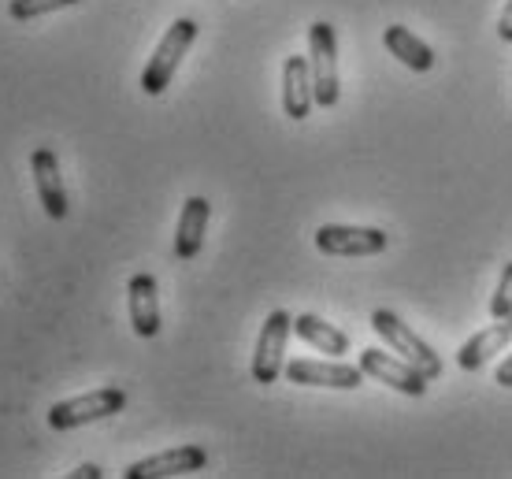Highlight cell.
<instances>
[{"instance_id": "obj_19", "label": "cell", "mask_w": 512, "mask_h": 479, "mask_svg": "<svg viewBox=\"0 0 512 479\" xmlns=\"http://www.w3.org/2000/svg\"><path fill=\"white\" fill-rule=\"evenodd\" d=\"M498 38L505 41V45H512V0L501 8V19H498Z\"/></svg>"}, {"instance_id": "obj_21", "label": "cell", "mask_w": 512, "mask_h": 479, "mask_svg": "<svg viewBox=\"0 0 512 479\" xmlns=\"http://www.w3.org/2000/svg\"><path fill=\"white\" fill-rule=\"evenodd\" d=\"M71 476H75V479H101L104 472L97 465H78L75 472H71Z\"/></svg>"}, {"instance_id": "obj_2", "label": "cell", "mask_w": 512, "mask_h": 479, "mask_svg": "<svg viewBox=\"0 0 512 479\" xmlns=\"http://www.w3.org/2000/svg\"><path fill=\"white\" fill-rule=\"evenodd\" d=\"M308 67H312V90L320 108H334L342 97L338 86V34L331 23H312L308 26Z\"/></svg>"}, {"instance_id": "obj_8", "label": "cell", "mask_w": 512, "mask_h": 479, "mask_svg": "<svg viewBox=\"0 0 512 479\" xmlns=\"http://www.w3.org/2000/svg\"><path fill=\"white\" fill-rule=\"evenodd\" d=\"M286 379L297 387H331V390H357L364 383V368L360 364H342V361H297L286 364Z\"/></svg>"}, {"instance_id": "obj_14", "label": "cell", "mask_w": 512, "mask_h": 479, "mask_svg": "<svg viewBox=\"0 0 512 479\" xmlns=\"http://www.w3.org/2000/svg\"><path fill=\"white\" fill-rule=\"evenodd\" d=\"M505 346H512V324L509 320H498L494 327H487V331H479V335H472L464 342L461 353H457V364H461L464 372H479Z\"/></svg>"}, {"instance_id": "obj_17", "label": "cell", "mask_w": 512, "mask_h": 479, "mask_svg": "<svg viewBox=\"0 0 512 479\" xmlns=\"http://www.w3.org/2000/svg\"><path fill=\"white\" fill-rule=\"evenodd\" d=\"M78 0H12L8 4V15L15 23H30V19H41L49 12H64V8H75Z\"/></svg>"}, {"instance_id": "obj_15", "label": "cell", "mask_w": 512, "mask_h": 479, "mask_svg": "<svg viewBox=\"0 0 512 479\" xmlns=\"http://www.w3.org/2000/svg\"><path fill=\"white\" fill-rule=\"evenodd\" d=\"M383 45L390 49V56H397L409 71H420L423 75V71H431V67H435V52H431V45L416 38L409 26H386Z\"/></svg>"}, {"instance_id": "obj_7", "label": "cell", "mask_w": 512, "mask_h": 479, "mask_svg": "<svg viewBox=\"0 0 512 479\" xmlns=\"http://www.w3.org/2000/svg\"><path fill=\"white\" fill-rule=\"evenodd\" d=\"M360 368H364V376H372L375 383H386V387H394L397 394H409V398H423L427 394V383L431 379L423 376L416 364H409L401 353L394 357V350H360Z\"/></svg>"}, {"instance_id": "obj_11", "label": "cell", "mask_w": 512, "mask_h": 479, "mask_svg": "<svg viewBox=\"0 0 512 479\" xmlns=\"http://www.w3.org/2000/svg\"><path fill=\"white\" fill-rule=\"evenodd\" d=\"M316 104V90H312V67L308 56H286L282 60V112L290 119H308Z\"/></svg>"}, {"instance_id": "obj_13", "label": "cell", "mask_w": 512, "mask_h": 479, "mask_svg": "<svg viewBox=\"0 0 512 479\" xmlns=\"http://www.w3.org/2000/svg\"><path fill=\"white\" fill-rule=\"evenodd\" d=\"M208 220H212V205H208L205 197H190V201L182 205L179 227H175V257L193 260L205 249Z\"/></svg>"}, {"instance_id": "obj_16", "label": "cell", "mask_w": 512, "mask_h": 479, "mask_svg": "<svg viewBox=\"0 0 512 479\" xmlns=\"http://www.w3.org/2000/svg\"><path fill=\"white\" fill-rule=\"evenodd\" d=\"M294 335L301 338V342H308L312 350L331 353V357H342V353H349V335H346V331H338L334 324H327V320H320V316H312V312H301V316H294Z\"/></svg>"}, {"instance_id": "obj_12", "label": "cell", "mask_w": 512, "mask_h": 479, "mask_svg": "<svg viewBox=\"0 0 512 479\" xmlns=\"http://www.w3.org/2000/svg\"><path fill=\"white\" fill-rule=\"evenodd\" d=\"M127 305H130V324L138 338L160 335V298H156V279L149 272L130 275L127 283Z\"/></svg>"}, {"instance_id": "obj_9", "label": "cell", "mask_w": 512, "mask_h": 479, "mask_svg": "<svg viewBox=\"0 0 512 479\" xmlns=\"http://www.w3.org/2000/svg\"><path fill=\"white\" fill-rule=\"evenodd\" d=\"M208 465L205 446H175V450H164V454L141 457L123 472L127 479H164V476H186V472H201Z\"/></svg>"}, {"instance_id": "obj_18", "label": "cell", "mask_w": 512, "mask_h": 479, "mask_svg": "<svg viewBox=\"0 0 512 479\" xmlns=\"http://www.w3.org/2000/svg\"><path fill=\"white\" fill-rule=\"evenodd\" d=\"M490 316H494V320L512 316V260L501 268L498 290H494V298H490Z\"/></svg>"}, {"instance_id": "obj_6", "label": "cell", "mask_w": 512, "mask_h": 479, "mask_svg": "<svg viewBox=\"0 0 512 479\" xmlns=\"http://www.w3.org/2000/svg\"><path fill=\"white\" fill-rule=\"evenodd\" d=\"M390 246V234L379 227H349V223H323L316 231V249L327 257H379Z\"/></svg>"}, {"instance_id": "obj_1", "label": "cell", "mask_w": 512, "mask_h": 479, "mask_svg": "<svg viewBox=\"0 0 512 479\" xmlns=\"http://www.w3.org/2000/svg\"><path fill=\"white\" fill-rule=\"evenodd\" d=\"M193 41H197V23L193 19H175V23L167 26V34L160 38V45L153 49L149 64L141 71V90L149 93V97H160L171 86V78H175L182 56L190 52Z\"/></svg>"}, {"instance_id": "obj_10", "label": "cell", "mask_w": 512, "mask_h": 479, "mask_svg": "<svg viewBox=\"0 0 512 479\" xmlns=\"http://www.w3.org/2000/svg\"><path fill=\"white\" fill-rule=\"evenodd\" d=\"M30 171H34V186H38L41 208L49 220H64L67 216V190H64V175H60V160L49 145L34 149L30 156Z\"/></svg>"}, {"instance_id": "obj_5", "label": "cell", "mask_w": 512, "mask_h": 479, "mask_svg": "<svg viewBox=\"0 0 512 479\" xmlns=\"http://www.w3.org/2000/svg\"><path fill=\"white\" fill-rule=\"evenodd\" d=\"M294 335V316L286 309H275L260 327V338H256V353H253V379L256 383H279V376L286 372V342Z\"/></svg>"}, {"instance_id": "obj_20", "label": "cell", "mask_w": 512, "mask_h": 479, "mask_svg": "<svg viewBox=\"0 0 512 479\" xmlns=\"http://www.w3.org/2000/svg\"><path fill=\"white\" fill-rule=\"evenodd\" d=\"M494 383H498V387H505V390L512 387V353L498 364V372H494Z\"/></svg>"}, {"instance_id": "obj_22", "label": "cell", "mask_w": 512, "mask_h": 479, "mask_svg": "<svg viewBox=\"0 0 512 479\" xmlns=\"http://www.w3.org/2000/svg\"><path fill=\"white\" fill-rule=\"evenodd\" d=\"M505 320H509V324H512V316H505Z\"/></svg>"}, {"instance_id": "obj_4", "label": "cell", "mask_w": 512, "mask_h": 479, "mask_svg": "<svg viewBox=\"0 0 512 479\" xmlns=\"http://www.w3.org/2000/svg\"><path fill=\"white\" fill-rule=\"evenodd\" d=\"M127 405V394L119 387H101L93 394H82V398H67V402H56L49 409V428L52 431H75L86 428V424H97V420H108V416L123 413Z\"/></svg>"}, {"instance_id": "obj_3", "label": "cell", "mask_w": 512, "mask_h": 479, "mask_svg": "<svg viewBox=\"0 0 512 479\" xmlns=\"http://www.w3.org/2000/svg\"><path fill=\"white\" fill-rule=\"evenodd\" d=\"M372 327H375V335L383 338L390 350L401 353V357H405L409 364H416V368H420V372L431 379V383L442 376V357H438V353L431 350V346H427V342H423V338L416 335V331H412V327L405 324L397 312L375 309L372 312Z\"/></svg>"}]
</instances>
